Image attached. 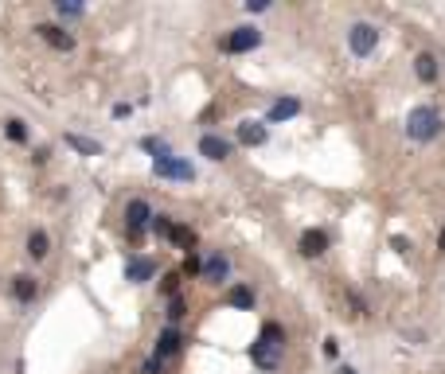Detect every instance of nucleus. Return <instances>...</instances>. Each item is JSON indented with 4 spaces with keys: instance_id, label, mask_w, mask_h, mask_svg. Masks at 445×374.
Listing matches in <instances>:
<instances>
[{
    "instance_id": "f257e3e1",
    "label": "nucleus",
    "mask_w": 445,
    "mask_h": 374,
    "mask_svg": "<svg viewBox=\"0 0 445 374\" xmlns=\"http://www.w3.org/2000/svg\"><path fill=\"white\" fill-rule=\"evenodd\" d=\"M281 347H286V327L266 324L262 335L250 343V359H254L258 371H277V363H281Z\"/></svg>"
},
{
    "instance_id": "f03ea898",
    "label": "nucleus",
    "mask_w": 445,
    "mask_h": 374,
    "mask_svg": "<svg viewBox=\"0 0 445 374\" xmlns=\"http://www.w3.org/2000/svg\"><path fill=\"white\" fill-rule=\"evenodd\" d=\"M442 133V113L434 106H414L406 113V137L418 140V145H430V140Z\"/></svg>"
},
{
    "instance_id": "7ed1b4c3",
    "label": "nucleus",
    "mask_w": 445,
    "mask_h": 374,
    "mask_svg": "<svg viewBox=\"0 0 445 374\" xmlns=\"http://www.w3.org/2000/svg\"><path fill=\"white\" fill-rule=\"evenodd\" d=\"M348 47H352L356 59H367V55L379 47V28L375 24H352V28H348Z\"/></svg>"
},
{
    "instance_id": "20e7f679",
    "label": "nucleus",
    "mask_w": 445,
    "mask_h": 374,
    "mask_svg": "<svg viewBox=\"0 0 445 374\" xmlns=\"http://www.w3.org/2000/svg\"><path fill=\"white\" fill-rule=\"evenodd\" d=\"M153 222V207H148L145 199H129L125 207V227H129V238H141V230Z\"/></svg>"
},
{
    "instance_id": "39448f33",
    "label": "nucleus",
    "mask_w": 445,
    "mask_h": 374,
    "mask_svg": "<svg viewBox=\"0 0 445 374\" xmlns=\"http://www.w3.org/2000/svg\"><path fill=\"white\" fill-rule=\"evenodd\" d=\"M153 176H160V179H196V172H192L188 160L164 156V160H153Z\"/></svg>"
},
{
    "instance_id": "423d86ee",
    "label": "nucleus",
    "mask_w": 445,
    "mask_h": 374,
    "mask_svg": "<svg viewBox=\"0 0 445 374\" xmlns=\"http://www.w3.org/2000/svg\"><path fill=\"white\" fill-rule=\"evenodd\" d=\"M231 152H235V140L219 137V133H203V137H199V156H208V160H227Z\"/></svg>"
},
{
    "instance_id": "0eeeda50",
    "label": "nucleus",
    "mask_w": 445,
    "mask_h": 374,
    "mask_svg": "<svg viewBox=\"0 0 445 374\" xmlns=\"http://www.w3.org/2000/svg\"><path fill=\"white\" fill-rule=\"evenodd\" d=\"M258 43H262V31H258V28H235L227 35V51H231V55H247V51H254Z\"/></svg>"
},
{
    "instance_id": "6e6552de",
    "label": "nucleus",
    "mask_w": 445,
    "mask_h": 374,
    "mask_svg": "<svg viewBox=\"0 0 445 374\" xmlns=\"http://www.w3.org/2000/svg\"><path fill=\"white\" fill-rule=\"evenodd\" d=\"M227 277H231V261L223 254H211L208 261H203V281H208V285H223Z\"/></svg>"
},
{
    "instance_id": "1a4fd4ad",
    "label": "nucleus",
    "mask_w": 445,
    "mask_h": 374,
    "mask_svg": "<svg viewBox=\"0 0 445 374\" xmlns=\"http://www.w3.org/2000/svg\"><path fill=\"white\" fill-rule=\"evenodd\" d=\"M180 347H184V335H180L176 327H164V332L157 335V351H153V355H157L160 363H164V359H172Z\"/></svg>"
},
{
    "instance_id": "9d476101",
    "label": "nucleus",
    "mask_w": 445,
    "mask_h": 374,
    "mask_svg": "<svg viewBox=\"0 0 445 374\" xmlns=\"http://www.w3.org/2000/svg\"><path fill=\"white\" fill-rule=\"evenodd\" d=\"M36 31H40V40L51 43L55 51H70V47H75V35H70V31H63V28H55V24H40Z\"/></svg>"
},
{
    "instance_id": "9b49d317",
    "label": "nucleus",
    "mask_w": 445,
    "mask_h": 374,
    "mask_svg": "<svg viewBox=\"0 0 445 374\" xmlns=\"http://www.w3.org/2000/svg\"><path fill=\"white\" fill-rule=\"evenodd\" d=\"M153 273H157V261H153V257H129V266H125V281L141 285V281H148Z\"/></svg>"
},
{
    "instance_id": "f8f14e48",
    "label": "nucleus",
    "mask_w": 445,
    "mask_h": 374,
    "mask_svg": "<svg viewBox=\"0 0 445 374\" xmlns=\"http://www.w3.org/2000/svg\"><path fill=\"white\" fill-rule=\"evenodd\" d=\"M238 145H250V148L266 145V125L262 121H242L238 125Z\"/></svg>"
},
{
    "instance_id": "ddd939ff",
    "label": "nucleus",
    "mask_w": 445,
    "mask_h": 374,
    "mask_svg": "<svg viewBox=\"0 0 445 374\" xmlns=\"http://www.w3.org/2000/svg\"><path fill=\"white\" fill-rule=\"evenodd\" d=\"M328 250V234L325 230H305V234H301V254L305 257H320Z\"/></svg>"
},
{
    "instance_id": "4468645a",
    "label": "nucleus",
    "mask_w": 445,
    "mask_h": 374,
    "mask_svg": "<svg viewBox=\"0 0 445 374\" xmlns=\"http://www.w3.org/2000/svg\"><path fill=\"white\" fill-rule=\"evenodd\" d=\"M227 304H231V308H242V312H250V308H254V288L231 285V288H227Z\"/></svg>"
},
{
    "instance_id": "2eb2a0df",
    "label": "nucleus",
    "mask_w": 445,
    "mask_h": 374,
    "mask_svg": "<svg viewBox=\"0 0 445 374\" xmlns=\"http://www.w3.org/2000/svg\"><path fill=\"white\" fill-rule=\"evenodd\" d=\"M414 74L422 82H437V59L430 55V51H422V55L414 59Z\"/></svg>"
},
{
    "instance_id": "dca6fc26",
    "label": "nucleus",
    "mask_w": 445,
    "mask_h": 374,
    "mask_svg": "<svg viewBox=\"0 0 445 374\" xmlns=\"http://www.w3.org/2000/svg\"><path fill=\"white\" fill-rule=\"evenodd\" d=\"M297 113H301V101L297 98H281L270 106V121H286V117H297Z\"/></svg>"
},
{
    "instance_id": "f3484780",
    "label": "nucleus",
    "mask_w": 445,
    "mask_h": 374,
    "mask_svg": "<svg viewBox=\"0 0 445 374\" xmlns=\"http://www.w3.org/2000/svg\"><path fill=\"white\" fill-rule=\"evenodd\" d=\"M28 254L36 257V261L51 254V238H47V230H31V234H28Z\"/></svg>"
},
{
    "instance_id": "a211bd4d",
    "label": "nucleus",
    "mask_w": 445,
    "mask_h": 374,
    "mask_svg": "<svg viewBox=\"0 0 445 374\" xmlns=\"http://www.w3.org/2000/svg\"><path fill=\"white\" fill-rule=\"evenodd\" d=\"M12 293H16V300H36V293H40V285L31 281V277H16V285H12Z\"/></svg>"
},
{
    "instance_id": "6ab92c4d",
    "label": "nucleus",
    "mask_w": 445,
    "mask_h": 374,
    "mask_svg": "<svg viewBox=\"0 0 445 374\" xmlns=\"http://www.w3.org/2000/svg\"><path fill=\"white\" fill-rule=\"evenodd\" d=\"M67 145H70V148H79L82 156H102V145H98V140H86V137H75V133H70Z\"/></svg>"
},
{
    "instance_id": "aec40b11",
    "label": "nucleus",
    "mask_w": 445,
    "mask_h": 374,
    "mask_svg": "<svg viewBox=\"0 0 445 374\" xmlns=\"http://www.w3.org/2000/svg\"><path fill=\"white\" fill-rule=\"evenodd\" d=\"M148 227H153V234H157V238H172L176 222H172L169 215H153V222H148Z\"/></svg>"
},
{
    "instance_id": "412c9836",
    "label": "nucleus",
    "mask_w": 445,
    "mask_h": 374,
    "mask_svg": "<svg viewBox=\"0 0 445 374\" xmlns=\"http://www.w3.org/2000/svg\"><path fill=\"white\" fill-rule=\"evenodd\" d=\"M55 12H59L63 20H79L86 8H82V4H75V0H55Z\"/></svg>"
},
{
    "instance_id": "4be33fe9",
    "label": "nucleus",
    "mask_w": 445,
    "mask_h": 374,
    "mask_svg": "<svg viewBox=\"0 0 445 374\" xmlns=\"http://www.w3.org/2000/svg\"><path fill=\"white\" fill-rule=\"evenodd\" d=\"M4 133H8V140H16V145H24V140H28V125H24L20 117H12L8 125H4Z\"/></svg>"
},
{
    "instance_id": "5701e85b",
    "label": "nucleus",
    "mask_w": 445,
    "mask_h": 374,
    "mask_svg": "<svg viewBox=\"0 0 445 374\" xmlns=\"http://www.w3.org/2000/svg\"><path fill=\"white\" fill-rule=\"evenodd\" d=\"M145 152H153V160H164V156H172V152H169V145H164V140H157V137H145Z\"/></svg>"
},
{
    "instance_id": "b1692460",
    "label": "nucleus",
    "mask_w": 445,
    "mask_h": 374,
    "mask_svg": "<svg viewBox=\"0 0 445 374\" xmlns=\"http://www.w3.org/2000/svg\"><path fill=\"white\" fill-rule=\"evenodd\" d=\"M172 242H176V246H184V250H192V246H196V234H192L188 227H176V230H172Z\"/></svg>"
},
{
    "instance_id": "393cba45",
    "label": "nucleus",
    "mask_w": 445,
    "mask_h": 374,
    "mask_svg": "<svg viewBox=\"0 0 445 374\" xmlns=\"http://www.w3.org/2000/svg\"><path fill=\"white\" fill-rule=\"evenodd\" d=\"M184 316H188V304H184L180 296H172V300H169V320L176 324V320H184Z\"/></svg>"
},
{
    "instance_id": "a878e982",
    "label": "nucleus",
    "mask_w": 445,
    "mask_h": 374,
    "mask_svg": "<svg viewBox=\"0 0 445 374\" xmlns=\"http://www.w3.org/2000/svg\"><path fill=\"white\" fill-rule=\"evenodd\" d=\"M176 288H180V273H169L164 281H160V293L164 296H176Z\"/></svg>"
},
{
    "instance_id": "bb28decb",
    "label": "nucleus",
    "mask_w": 445,
    "mask_h": 374,
    "mask_svg": "<svg viewBox=\"0 0 445 374\" xmlns=\"http://www.w3.org/2000/svg\"><path fill=\"white\" fill-rule=\"evenodd\" d=\"M196 273H203V266H199L196 254H188V257H184V277H196Z\"/></svg>"
},
{
    "instance_id": "cd10ccee",
    "label": "nucleus",
    "mask_w": 445,
    "mask_h": 374,
    "mask_svg": "<svg viewBox=\"0 0 445 374\" xmlns=\"http://www.w3.org/2000/svg\"><path fill=\"white\" fill-rule=\"evenodd\" d=\"M141 374H164V363H160L157 355H153V359H145V366H141Z\"/></svg>"
},
{
    "instance_id": "c85d7f7f",
    "label": "nucleus",
    "mask_w": 445,
    "mask_h": 374,
    "mask_svg": "<svg viewBox=\"0 0 445 374\" xmlns=\"http://www.w3.org/2000/svg\"><path fill=\"white\" fill-rule=\"evenodd\" d=\"M391 246H395V250H398V254H406V250H410V242H406V238H403V234H395V238H391Z\"/></svg>"
},
{
    "instance_id": "c756f323",
    "label": "nucleus",
    "mask_w": 445,
    "mask_h": 374,
    "mask_svg": "<svg viewBox=\"0 0 445 374\" xmlns=\"http://www.w3.org/2000/svg\"><path fill=\"white\" fill-rule=\"evenodd\" d=\"M247 12H266V0H247Z\"/></svg>"
},
{
    "instance_id": "7c9ffc66",
    "label": "nucleus",
    "mask_w": 445,
    "mask_h": 374,
    "mask_svg": "<svg viewBox=\"0 0 445 374\" xmlns=\"http://www.w3.org/2000/svg\"><path fill=\"white\" fill-rule=\"evenodd\" d=\"M437 250H442V254H445V230H442V234H437Z\"/></svg>"
},
{
    "instance_id": "2f4dec72",
    "label": "nucleus",
    "mask_w": 445,
    "mask_h": 374,
    "mask_svg": "<svg viewBox=\"0 0 445 374\" xmlns=\"http://www.w3.org/2000/svg\"><path fill=\"white\" fill-rule=\"evenodd\" d=\"M340 374H356V371H352V366H344V371H340Z\"/></svg>"
}]
</instances>
